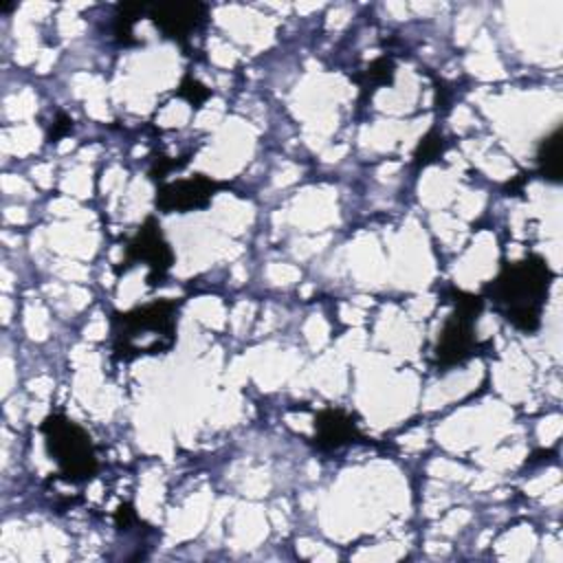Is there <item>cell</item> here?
<instances>
[{
  "instance_id": "cell-1",
  "label": "cell",
  "mask_w": 563,
  "mask_h": 563,
  "mask_svg": "<svg viewBox=\"0 0 563 563\" xmlns=\"http://www.w3.org/2000/svg\"><path fill=\"white\" fill-rule=\"evenodd\" d=\"M552 271L539 255L506 264L490 284V297L517 330L534 332L541 325V310L550 290Z\"/></svg>"
},
{
  "instance_id": "cell-2",
  "label": "cell",
  "mask_w": 563,
  "mask_h": 563,
  "mask_svg": "<svg viewBox=\"0 0 563 563\" xmlns=\"http://www.w3.org/2000/svg\"><path fill=\"white\" fill-rule=\"evenodd\" d=\"M176 332V303L154 301L114 314V352L119 358L161 354L172 347Z\"/></svg>"
},
{
  "instance_id": "cell-3",
  "label": "cell",
  "mask_w": 563,
  "mask_h": 563,
  "mask_svg": "<svg viewBox=\"0 0 563 563\" xmlns=\"http://www.w3.org/2000/svg\"><path fill=\"white\" fill-rule=\"evenodd\" d=\"M42 433L59 473L70 482H84L97 471V455L86 429L62 413L42 422Z\"/></svg>"
},
{
  "instance_id": "cell-4",
  "label": "cell",
  "mask_w": 563,
  "mask_h": 563,
  "mask_svg": "<svg viewBox=\"0 0 563 563\" xmlns=\"http://www.w3.org/2000/svg\"><path fill=\"white\" fill-rule=\"evenodd\" d=\"M453 303H455V312L446 319L435 343V361L442 367L457 365L473 354L475 350L473 323L484 306V299L457 290L453 292Z\"/></svg>"
},
{
  "instance_id": "cell-5",
  "label": "cell",
  "mask_w": 563,
  "mask_h": 563,
  "mask_svg": "<svg viewBox=\"0 0 563 563\" xmlns=\"http://www.w3.org/2000/svg\"><path fill=\"white\" fill-rule=\"evenodd\" d=\"M172 260H174L172 249L165 242L158 222L154 218H147L143 222V227L134 233V238L128 242L123 268L132 266L134 262H143L150 268L147 282L152 286H156L165 277V273L169 271Z\"/></svg>"
},
{
  "instance_id": "cell-6",
  "label": "cell",
  "mask_w": 563,
  "mask_h": 563,
  "mask_svg": "<svg viewBox=\"0 0 563 563\" xmlns=\"http://www.w3.org/2000/svg\"><path fill=\"white\" fill-rule=\"evenodd\" d=\"M147 15L165 37L187 44L205 24L207 9L202 2H154L147 4Z\"/></svg>"
},
{
  "instance_id": "cell-7",
  "label": "cell",
  "mask_w": 563,
  "mask_h": 563,
  "mask_svg": "<svg viewBox=\"0 0 563 563\" xmlns=\"http://www.w3.org/2000/svg\"><path fill=\"white\" fill-rule=\"evenodd\" d=\"M216 183L205 176L183 178L176 183H167L156 194V205L165 211H191L205 207L213 196Z\"/></svg>"
},
{
  "instance_id": "cell-8",
  "label": "cell",
  "mask_w": 563,
  "mask_h": 563,
  "mask_svg": "<svg viewBox=\"0 0 563 563\" xmlns=\"http://www.w3.org/2000/svg\"><path fill=\"white\" fill-rule=\"evenodd\" d=\"M358 438L354 418L343 409H323L314 420V444L323 451L341 449Z\"/></svg>"
},
{
  "instance_id": "cell-9",
  "label": "cell",
  "mask_w": 563,
  "mask_h": 563,
  "mask_svg": "<svg viewBox=\"0 0 563 563\" xmlns=\"http://www.w3.org/2000/svg\"><path fill=\"white\" fill-rule=\"evenodd\" d=\"M563 136H561V128H556L552 134H548L537 152V165L543 178L559 183L561 174H563Z\"/></svg>"
},
{
  "instance_id": "cell-10",
  "label": "cell",
  "mask_w": 563,
  "mask_h": 563,
  "mask_svg": "<svg viewBox=\"0 0 563 563\" xmlns=\"http://www.w3.org/2000/svg\"><path fill=\"white\" fill-rule=\"evenodd\" d=\"M394 79V62L389 57H378L374 59L367 70H365V88L374 90V86H385V84H391Z\"/></svg>"
},
{
  "instance_id": "cell-11",
  "label": "cell",
  "mask_w": 563,
  "mask_h": 563,
  "mask_svg": "<svg viewBox=\"0 0 563 563\" xmlns=\"http://www.w3.org/2000/svg\"><path fill=\"white\" fill-rule=\"evenodd\" d=\"M442 150H444V139H442L440 134L431 132V134H427V136L420 141L418 152H416V158H418L420 163H429V161H435V158L442 154Z\"/></svg>"
},
{
  "instance_id": "cell-12",
  "label": "cell",
  "mask_w": 563,
  "mask_h": 563,
  "mask_svg": "<svg viewBox=\"0 0 563 563\" xmlns=\"http://www.w3.org/2000/svg\"><path fill=\"white\" fill-rule=\"evenodd\" d=\"M180 95L189 101V103H202L209 97V90L196 81L194 77H185L180 84Z\"/></svg>"
},
{
  "instance_id": "cell-13",
  "label": "cell",
  "mask_w": 563,
  "mask_h": 563,
  "mask_svg": "<svg viewBox=\"0 0 563 563\" xmlns=\"http://www.w3.org/2000/svg\"><path fill=\"white\" fill-rule=\"evenodd\" d=\"M70 130V119L68 117H64V114H59L57 117V121H55V128L51 130V139H59L64 132H68Z\"/></svg>"
}]
</instances>
